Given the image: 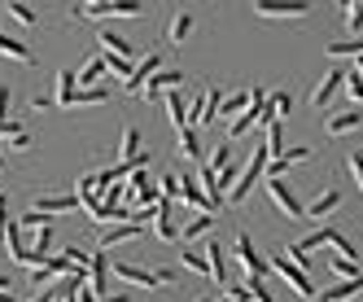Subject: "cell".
Masks as SVG:
<instances>
[{
    "instance_id": "1",
    "label": "cell",
    "mask_w": 363,
    "mask_h": 302,
    "mask_svg": "<svg viewBox=\"0 0 363 302\" xmlns=\"http://www.w3.org/2000/svg\"><path fill=\"white\" fill-rule=\"evenodd\" d=\"M267 162H272V154H267V145L263 149H254V158L241 167V180L237 184H232V193H228V206H241V201L250 197V189L258 184V180H263V175H267Z\"/></svg>"
},
{
    "instance_id": "2",
    "label": "cell",
    "mask_w": 363,
    "mask_h": 302,
    "mask_svg": "<svg viewBox=\"0 0 363 302\" xmlns=\"http://www.w3.org/2000/svg\"><path fill=\"white\" fill-rule=\"evenodd\" d=\"M232 255H237V263L245 267V276L250 281H263V276H272V259H263L254 250V241L245 237V233H237V241H232Z\"/></svg>"
},
{
    "instance_id": "3",
    "label": "cell",
    "mask_w": 363,
    "mask_h": 302,
    "mask_svg": "<svg viewBox=\"0 0 363 302\" xmlns=\"http://www.w3.org/2000/svg\"><path fill=\"white\" fill-rule=\"evenodd\" d=\"M272 272H276V276H280V281L289 285L298 298H315V281H311V272H302L298 263H289L284 255H280V259H272Z\"/></svg>"
},
{
    "instance_id": "4",
    "label": "cell",
    "mask_w": 363,
    "mask_h": 302,
    "mask_svg": "<svg viewBox=\"0 0 363 302\" xmlns=\"http://www.w3.org/2000/svg\"><path fill=\"white\" fill-rule=\"evenodd\" d=\"M158 70H162V53H158V48H149V57H140V62H136L132 79H127L123 88L132 92V96H145V84H149V79H153V74H158Z\"/></svg>"
},
{
    "instance_id": "5",
    "label": "cell",
    "mask_w": 363,
    "mask_h": 302,
    "mask_svg": "<svg viewBox=\"0 0 363 302\" xmlns=\"http://www.w3.org/2000/svg\"><path fill=\"white\" fill-rule=\"evenodd\" d=\"M311 5L306 0H258L254 5V18H306Z\"/></svg>"
},
{
    "instance_id": "6",
    "label": "cell",
    "mask_w": 363,
    "mask_h": 302,
    "mask_svg": "<svg viewBox=\"0 0 363 302\" xmlns=\"http://www.w3.org/2000/svg\"><path fill=\"white\" fill-rule=\"evenodd\" d=\"M267 193H272V201H276V206L289 215V219H302V215H306V206L298 201V193H294L289 180H267Z\"/></svg>"
},
{
    "instance_id": "7",
    "label": "cell",
    "mask_w": 363,
    "mask_h": 302,
    "mask_svg": "<svg viewBox=\"0 0 363 302\" xmlns=\"http://www.w3.org/2000/svg\"><path fill=\"white\" fill-rule=\"evenodd\" d=\"M311 158H315V149H311V145H294V149H284L280 158H272V162H267V180H284V171H289V167L311 162Z\"/></svg>"
},
{
    "instance_id": "8",
    "label": "cell",
    "mask_w": 363,
    "mask_h": 302,
    "mask_svg": "<svg viewBox=\"0 0 363 302\" xmlns=\"http://www.w3.org/2000/svg\"><path fill=\"white\" fill-rule=\"evenodd\" d=\"M110 272H114V259L101 250V255H88V289L96 298H106V285H110Z\"/></svg>"
},
{
    "instance_id": "9",
    "label": "cell",
    "mask_w": 363,
    "mask_h": 302,
    "mask_svg": "<svg viewBox=\"0 0 363 302\" xmlns=\"http://www.w3.org/2000/svg\"><path fill=\"white\" fill-rule=\"evenodd\" d=\"M114 281H123V285H136V289H153V285H162L158 281V272H149V267H136V263H114Z\"/></svg>"
},
{
    "instance_id": "10",
    "label": "cell",
    "mask_w": 363,
    "mask_h": 302,
    "mask_svg": "<svg viewBox=\"0 0 363 302\" xmlns=\"http://www.w3.org/2000/svg\"><path fill=\"white\" fill-rule=\"evenodd\" d=\"M342 84H346V66H333V70L324 74V79L315 84V92H311V106H315V110H324L328 101L337 96V88H342Z\"/></svg>"
},
{
    "instance_id": "11",
    "label": "cell",
    "mask_w": 363,
    "mask_h": 302,
    "mask_svg": "<svg viewBox=\"0 0 363 302\" xmlns=\"http://www.w3.org/2000/svg\"><path fill=\"white\" fill-rule=\"evenodd\" d=\"M294 110V96L289 92H272L267 101H263V114H258V128H276V123Z\"/></svg>"
},
{
    "instance_id": "12",
    "label": "cell",
    "mask_w": 363,
    "mask_h": 302,
    "mask_svg": "<svg viewBox=\"0 0 363 302\" xmlns=\"http://www.w3.org/2000/svg\"><path fill=\"white\" fill-rule=\"evenodd\" d=\"M96 40H101V48H106V57H127V62H140V48H136V44H127L123 35H114L110 27H101V35H96Z\"/></svg>"
},
{
    "instance_id": "13",
    "label": "cell",
    "mask_w": 363,
    "mask_h": 302,
    "mask_svg": "<svg viewBox=\"0 0 363 302\" xmlns=\"http://www.w3.org/2000/svg\"><path fill=\"white\" fill-rule=\"evenodd\" d=\"M74 206H79V193H44V197L35 201V211L48 215V219H53V215H66V211H74Z\"/></svg>"
},
{
    "instance_id": "14",
    "label": "cell",
    "mask_w": 363,
    "mask_h": 302,
    "mask_svg": "<svg viewBox=\"0 0 363 302\" xmlns=\"http://www.w3.org/2000/svg\"><path fill=\"white\" fill-rule=\"evenodd\" d=\"M337 206H342V189H324V193L306 206V215H302V219H324V215H333Z\"/></svg>"
},
{
    "instance_id": "15",
    "label": "cell",
    "mask_w": 363,
    "mask_h": 302,
    "mask_svg": "<svg viewBox=\"0 0 363 302\" xmlns=\"http://www.w3.org/2000/svg\"><path fill=\"white\" fill-rule=\"evenodd\" d=\"M5 245H9V255H13L18 267H31V245H27V237H22V223H9Z\"/></svg>"
},
{
    "instance_id": "16",
    "label": "cell",
    "mask_w": 363,
    "mask_h": 302,
    "mask_svg": "<svg viewBox=\"0 0 363 302\" xmlns=\"http://www.w3.org/2000/svg\"><path fill=\"white\" fill-rule=\"evenodd\" d=\"M167 118H171V128H175V132H184V128H189V106H184V92H179V88L167 92Z\"/></svg>"
},
{
    "instance_id": "17",
    "label": "cell",
    "mask_w": 363,
    "mask_h": 302,
    "mask_svg": "<svg viewBox=\"0 0 363 302\" xmlns=\"http://www.w3.org/2000/svg\"><path fill=\"white\" fill-rule=\"evenodd\" d=\"M197 184H201L206 201H211L215 211H223V206H228V197H223V189H219V175H215L211 167H201V175H197Z\"/></svg>"
},
{
    "instance_id": "18",
    "label": "cell",
    "mask_w": 363,
    "mask_h": 302,
    "mask_svg": "<svg viewBox=\"0 0 363 302\" xmlns=\"http://www.w3.org/2000/svg\"><path fill=\"white\" fill-rule=\"evenodd\" d=\"M250 101H254V96H250V88L223 96V101H219V118H241V114L250 110ZM219 118H215V123H219Z\"/></svg>"
},
{
    "instance_id": "19",
    "label": "cell",
    "mask_w": 363,
    "mask_h": 302,
    "mask_svg": "<svg viewBox=\"0 0 363 302\" xmlns=\"http://www.w3.org/2000/svg\"><path fill=\"white\" fill-rule=\"evenodd\" d=\"M140 233H145L140 223H118V228H101V245L114 250V245H123V241H136Z\"/></svg>"
},
{
    "instance_id": "20",
    "label": "cell",
    "mask_w": 363,
    "mask_h": 302,
    "mask_svg": "<svg viewBox=\"0 0 363 302\" xmlns=\"http://www.w3.org/2000/svg\"><path fill=\"white\" fill-rule=\"evenodd\" d=\"M0 57H9V62H18V66H35V53L22 40H9V35H0Z\"/></svg>"
},
{
    "instance_id": "21",
    "label": "cell",
    "mask_w": 363,
    "mask_h": 302,
    "mask_svg": "<svg viewBox=\"0 0 363 302\" xmlns=\"http://www.w3.org/2000/svg\"><path fill=\"white\" fill-rule=\"evenodd\" d=\"M74 84H79V79H74V70H57V92H53L57 110H70L74 106V92H79Z\"/></svg>"
},
{
    "instance_id": "22",
    "label": "cell",
    "mask_w": 363,
    "mask_h": 302,
    "mask_svg": "<svg viewBox=\"0 0 363 302\" xmlns=\"http://www.w3.org/2000/svg\"><path fill=\"white\" fill-rule=\"evenodd\" d=\"M363 293V281H342V285H333L324 293H315V302H354Z\"/></svg>"
},
{
    "instance_id": "23",
    "label": "cell",
    "mask_w": 363,
    "mask_h": 302,
    "mask_svg": "<svg viewBox=\"0 0 363 302\" xmlns=\"http://www.w3.org/2000/svg\"><path fill=\"white\" fill-rule=\"evenodd\" d=\"M179 84H184V74H179V70H158V74L145 84V96L153 101L158 92H171V88H179Z\"/></svg>"
},
{
    "instance_id": "24",
    "label": "cell",
    "mask_w": 363,
    "mask_h": 302,
    "mask_svg": "<svg viewBox=\"0 0 363 302\" xmlns=\"http://www.w3.org/2000/svg\"><path fill=\"white\" fill-rule=\"evenodd\" d=\"M206 267H211V281H228V255H223V250H219V241H211V245H206Z\"/></svg>"
},
{
    "instance_id": "25",
    "label": "cell",
    "mask_w": 363,
    "mask_h": 302,
    "mask_svg": "<svg viewBox=\"0 0 363 302\" xmlns=\"http://www.w3.org/2000/svg\"><path fill=\"white\" fill-rule=\"evenodd\" d=\"M324 128H328V136H346V132L363 128V114H359V110H346V114H337V118H328Z\"/></svg>"
},
{
    "instance_id": "26",
    "label": "cell",
    "mask_w": 363,
    "mask_h": 302,
    "mask_svg": "<svg viewBox=\"0 0 363 302\" xmlns=\"http://www.w3.org/2000/svg\"><path fill=\"white\" fill-rule=\"evenodd\" d=\"M193 27H197V18H193V13H175V18H171V27H167V40H171V44H184V40L193 35Z\"/></svg>"
},
{
    "instance_id": "27",
    "label": "cell",
    "mask_w": 363,
    "mask_h": 302,
    "mask_svg": "<svg viewBox=\"0 0 363 302\" xmlns=\"http://www.w3.org/2000/svg\"><path fill=\"white\" fill-rule=\"evenodd\" d=\"M211 228H215V215H193V219L184 223V228H179V241L189 245L193 237H206V233H211Z\"/></svg>"
},
{
    "instance_id": "28",
    "label": "cell",
    "mask_w": 363,
    "mask_h": 302,
    "mask_svg": "<svg viewBox=\"0 0 363 302\" xmlns=\"http://www.w3.org/2000/svg\"><path fill=\"white\" fill-rule=\"evenodd\" d=\"M74 79H79V92H88V88H96V79H106V57H92L79 74H74Z\"/></svg>"
},
{
    "instance_id": "29",
    "label": "cell",
    "mask_w": 363,
    "mask_h": 302,
    "mask_svg": "<svg viewBox=\"0 0 363 302\" xmlns=\"http://www.w3.org/2000/svg\"><path fill=\"white\" fill-rule=\"evenodd\" d=\"M206 154V149H201V136L193 132V128H184V132H179V158H184V162H197Z\"/></svg>"
},
{
    "instance_id": "30",
    "label": "cell",
    "mask_w": 363,
    "mask_h": 302,
    "mask_svg": "<svg viewBox=\"0 0 363 302\" xmlns=\"http://www.w3.org/2000/svg\"><path fill=\"white\" fill-rule=\"evenodd\" d=\"M0 140H5L9 149H27V145H31V132L22 128L18 118H9V128H5V136H0Z\"/></svg>"
},
{
    "instance_id": "31",
    "label": "cell",
    "mask_w": 363,
    "mask_h": 302,
    "mask_svg": "<svg viewBox=\"0 0 363 302\" xmlns=\"http://www.w3.org/2000/svg\"><path fill=\"white\" fill-rule=\"evenodd\" d=\"M136 154H140V132H136V128H127V132L118 136V162L136 158Z\"/></svg>"
},
{
    "instance_id": "32",
    "label": "cell",
    "mask_w": 363,
    "mask_h": 302,
    "mask_svg": "<svg viewBox=\"0 0 363 302\" xmlns=\"http://www.w3.org/2000/svg\"><path fill=\"white\" fill-rule=\"evenodd\" d=\"M328 57H363V40H342V44H324Z\"/></svg>"
},
{
    "instance_id": "33",
    "label": "cell",
    "mask_w": 363,
    "mask_h": 302,
    "mask_svg": "<svg viewBox=\"0 0 363 302\" xmlns=\"http://www.w3.org/2000/svg\"><path fill=\"white\" fill-rule=\"evenodd\" d=\"M106 101H110V88H88V92H74V106H84V110L106 106Z\"/></svg>"
},
{
    "instance_id": "34",
    "label": "cell",
    "mask_w": 363,
    "mask_h": 302,
    "mask_svg": "<svg viewBox=\"0 0 363 302\" xmlns=\"http://www.w3.org/2000/svg\"><path fill=\"white\" fill-rule=\"evenodd\" d=\"M342 18H346V31H363V0H346V9H342Z\"/></svg>"
},
{
    "instance_id": "35",
    "label": "cell",
    "mask_w": 363,
    "mask_h": 302,
    "mask_svg": "<svg viewBox=\"0 0 363 302\" xmlns=\"http://www.w3.org/2000/svg\"><path fill=\"white\" fill-rule=\"evenodd\" d=\"M328 267H333L337 276H342V281H363V272H359L350 259H328Z\"/></svg>"
},
{
    "instance_id": "36",
    "label": "cell",
    "mask_w": 363,
    "mask_h": 302,
    "mask_svg": "<svg viewBox=\"0 0 363 302\" xmlns=\"http://www.w3.org/2000/svg\"><path fill=\"white\" fill-rule=\"evenodd\" d=\"M267 154H272V158L284 154V128H280V123H276V128H267Z\"/></svg>"
},
{
    "instance_id": "37",
    "label": "cell",
    "mask_w": 363,
    "mask_h": 302,
    "mask_svg": "<svg viewBox=\"0 0 363 302\" xmlns=\"http://www.w3.org/2000/svg\"><path fill=\"white\" fill-rule=\"evenodd\" d=\"M228 162H232V145L223 140V145H215V149H211V171H223Z\"/></svg>"
},
{
    "instance_id": "38",
    "label": "cell",
    "mask_w": 363,
    "mask_h": 302,
    "mask_svg": "<svg viewBox=\"0 0 363 302\" xmlns=\"http://www.w3.org/2000/svg\"><path fill=\"white\" fill-rule=\"evenodd\" d=\"M9 13H13V22H22V27H35V9H31V5H22V0H13Z\"/></svg>"
},
{
    "instance_id": "39",
    "label": "cell",
    "mask_w": 363,
    "mask_h": 302,
    "mask_svg": "<svg viewBox=\"0 0 363 302\" xmlns=\"http://www.w3.org/2000/svg\"><path fill=\"white\" fill-rule=\"evenodd\" d=\"M158 189H162V197H167V201H179V175H175V171H167L162 180H158Z\"/></svg>"
},
{
    "instance_id": "40",
    "label": "cell",
    "mask_w": 363,
    "mask_h": 302,
    "mask_svg": "<svg viewBox=\"0 0 363 302\" xmlns=\"http://www.w3.org/2000/svg\"><path fill=\"white\" fill-rule=\"evenodd\" d=\"M179 263H184V272H197V276H211V267H206V255H189V250H184V259H179Z\"/></svg>"
},
{
    "instance_id": "41",
    "label": "cell",
    "mask_w": 363,
    "mask_h": 302,
    "mask_svg": "<svg viewBox=\"0 0 363 302\" xmlns=\"http://www.w3.org/2000/svg\"><path fill=\"white\" fill-rule=\"evenodd\" d=\"M18 223H22V228H35V233H40L44 223H53V219H48V215H40V211H27V215H22Z\"/></svg>"
},
{
    "instance_id": "42",
    "label": "cell",
    "mask_w": 363,
    "mask_h": 302,
    "mask_svg": "<svg viewBox=\"0 0 363 302\" xmlns=\"http://www.w3.org/2000/svg\"><path fill=\"white\" fill-rule=\"evenodd\" d=\"M346 167H350V175L359 180V193H363V154L354 149V154H346Z\"/></svg>"
},
{
    "instance_id": "43",
    "label": "cell",
    "mask_w": 363,
    "mask_h": 302,
    "mask_svg": "<svg viewBox=\"0 0 363 302\" xmlns=\"http://www.w3.org/2000/svg\"><path fill=\"white\" fill-rule=\"evenodd\" d=\"M219 302H254V293H250L245 285H232V289H228V293H223Z\"/></svg>"
},
{
    "instance_id": "44",
    "label": "cell",
    "mask_w": 363,
    "mask_h": 302,
    "mask_svg": "<svg viewBox=\"0 0 363 302\" xmlns=\"http://www.w3.org/2000/svg\"><path fill=\"white\" fill-rule=\"evenodd\" d=\"M245 289L254 293V302H272V293H267V285H263V281H250Z\"/></svg>"
},
{
    "instance_id": "45",
    "label": "cell",
    "mask_w": 363,
    "mask_h": 302,
    "mask_svg": "<svg viewBox=\"0 0 363 302\" xmlns=\"http://www.w3.org/2000/svg\"><path fill=\"white\" fill-rule=\"evenodd\" d=\"M31 110H57V101L40 92V96H31Z\"/></svg>"
},
{
    "instance_id": "46",
    "label": "cell",
    "mask_w": 363,
    "mask_h": 302,
    "mask_svg": "<svg viewBox=\"0 0 363 302\" xmlns=\"http://www.w3.org/2000/svg\"><path fill=\"white\" fill-rule=\"evenodd\" d=\"M175 276H179V267H175V263H171V267H158V281H162V285H171Z\"/></svg>"
},
{
    "instance_id": "47",
    "label": "cell",
    "mask_w": 363,
    "mask_h": 302,
    "mask_svg": "<svg viewBox=\"0 0 363 302\" xmlns=\"http://www.w3.org/2000/svg\"><path fill=\"white\" fill-rule=\"evenodd\" d=\"M96 302H132V293H106V298H96Z\"/></svg>"
},
{
    "instance_id": "48",
    "label": "cell",
    "mask_w": 363,
    "mask_h": 302,
    "mask_svg": "<svg viewBox=\"0 0 363 302\" xmlns=\"http://www.w3.org/2000/svg\"><path fill=\"white\" fill-rule=\"evenodd\" d=\"M354 302H363V298H354Z\"/></svg>"
}]
</instances>
